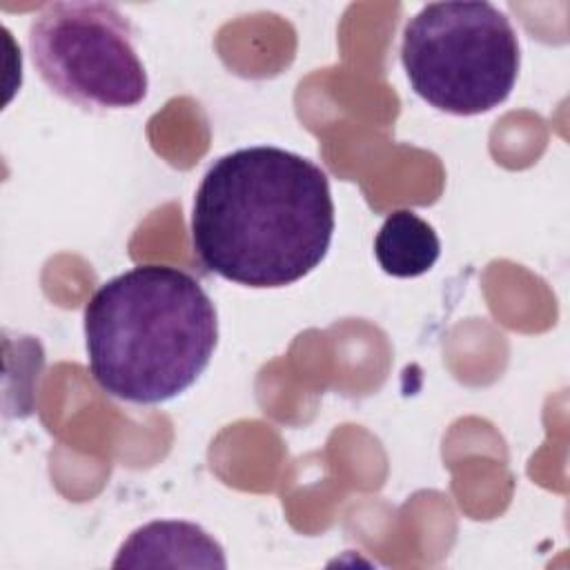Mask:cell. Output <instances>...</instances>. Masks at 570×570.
<instances>
[{
  "label": "cell",
  "instance_id": "cell-6",
  "mask_svg": "<svg viewBox=\"0 0 570 570\" xmlns=\"http://www.w3.org/2000/svg\"><path fill=\"white\" fill-rule=\"evenodd\" d=\"M441 243L432 225L410 209L392 212L374 238V256L385 274L414 278L432 269Z\"/></svg>",
  "mask_w": 570,
  "mask_h": 570
},
{
  "label": "cell",
  "instance_id": "cell-1",
  "mask_svg": "<svg viewBox=\"0 0 570 570\" xmlns=\"http://www.w3.org/2000/svg\"><path fill=\"white\" fill-rule=\"evenodd\" d=\"M334 200L327 174L272 145L220 156L194 196L191 245L200 263L247 287H283L327 254Z\"/></svg>",
  "mask_w": 570,
  "mask_h": 570
},
{
  "label": "cell",
  "instance_id": "cell-3",
  "mask_svg": "<svg viewBox=\"0 0 570 570\" xmlns=\"http://www.w3.org/2000/svg\"><path fill=\"white\" fill-rule=\"evenodd\" d=\"M401 62L428 105L476 116L510 96L521 53L510 18L494 4L432 2L405 24Z\"/></svg>",
  "mask_w": 570,
  "mask_h": 570
},
{
  "label": "cell",
  "instance_id": "cell-2",
  "mask_svg": "<svg viewBox=\"0 0 570 570\" xmlns=\"http://www.w3.org/2000/svg\"><path fill=\"white\" fill-rule=\"evenodd\" d=\"M218 341L200 283L169 265H136L102 283L85 307L89 372L102 392L165 403L196 383Z\"/></svg>",
  "mask_w": 570,
  "mask_h": 570
},
{
  "label": "cell",
  "instance_id": "cell-5",
  "mask_svg": "<svg viewBox=\"0 0 570 570\" xmlns=\"http://www.w3.org/2000/svg\"><path fill=\"white\" fill-rule=\"evenodd\" d=\"M225 568L223 548L196 523L151 521L120 546L114 568Z\"/></svg>",
  "mask_w": 570,
  "mask_h": 570
},
{
  "label": "cell",
  "instance_id": "cell-4",
  "mask_svg": "<svg viewBox=\"0 0 570 570\" xmlns=\"http://www.w3.org/2000/svg\"><path fill=\"white\" fill-rule=\"evenodd\" d=\"M31 60L51 91L87 109H122L147 96L129 20L107 2H51L29 24Z\"/></svg>",
  "mask_w": 570,
  "mask_h": 570
}]
</instances>
